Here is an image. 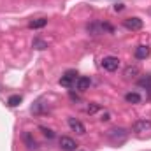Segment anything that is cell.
Wrapping results in <instances>:
<instances>
[{
	"label": "cell",
	"mask_w": 151,
	"mask_h": 151,
	"mask_svg": "<svg viewBox=\"0 0 151 151\" xmlns=\"http://www.w3.org/2000/svg\"><path fill=\"white\" fill-rule=\"evenodd\" d=\"M106 135H107V139H109L113 144H121V142L127 141L128 132H127L125 128H121V127H114V128H109V130H107Z\"/></svg>",
	"instance_id": "6da1fadb"
},
{
	"label": "cell",
	"mask_w": 151,
	"mask_h": 151,
	"mask_svg": "<svg viewBox=\"0 0 151 151\" xmlns=\"http://www.w3.org/2000/svg\"><path fill=\"white\" fill-rule=\"evenodd\" d=\"M102 67H104V70H107V72H114V70H118V67H119V60H118L116 56H104V58H102Z\"/></svg>",
	"instance_id": "7a4b0ae2"
},
{
	"label": "cell",
	"mask_w": 151,
	"mask_h": 151,
	"mask_svg": "<svg viewBox=\"0 0 151 151\" xmlns=\"http://www.w3.org/2000/svg\"><path fill=\"white\" fill-rule=\"evenodd\" d=\"M123 27L132 30V32H137L144 27V23H142L141 18H127V19H123Z\"/></svg>",
	"instance_id": "3957f363"
},
{
	"label": "cell",
	"mask_w": 151,
	"mask_h": 151,
	"mask_svg": "<svg viewBox=\"0 0 151 151\" xmlns=\"http://www.w3.org/2000/svg\"><path fill=\"white\" fill-rule=\"evenodd\" d=\"M134 132H137V134H142V132H150L151 130V119H146V118H142V119H137L135 123H134Z\"/></svg>",
	"instance_id": "277c9868"
},
{
	"label": "cell",
	"mask_w": 151,
	"mask_h": 151,
	"mask_svg": "<svg viewBox=\"0 0 151 151\" xmlns=\"http://www.w3.org/2000/svg\"><path fill=\"white\" fill-rule=\"evenodd\" d=\"M76 76H77L76 70H67L65 74L60 77V84H62V86H65V88H70V86L76 83V79H77Z\"/></svg>",
	"instance_id": "5b68a950"
},
{
	"label": "cell",
	"mask_w": 151,
	"mask_h": 151,
	"mask_svg": "<svg viewBox=\"0 0 151 151\" xmlns=\"http://www.w3.org/2000/svg\"><path fill=\"white\" fill-rule=\"evenodd\" d=\"M60 148H62L63 151H76V148H77V142H76L72 137L62 135V137H60Z\"/></svg>",
	"instance_id": "8992f818"
},
{
	"label": "cell",
	"mask_w": 151,
	"mask_h": 151,
	"mask_svg": "<svg viewBox=\"0 0 151 151\" xmlns=\"http://www.w3.org/2000/svg\"><path fill=\"white\" fill-rule=\"evenodd\" d=\"M67 123H69V127H70V130H72V132L79 134V135L86 134V127H84L79 119H76V118H69V119H67Z\"/></svg>",
	"instance_id": "52a82bcc"
},
{
	"label": "cell",
	"mask_w": 151,
	"mask_h": 151,
	"mask_svg": "<svg viewBox=\"0 0 151 151\" xmlns=\"http://www.w3.org/2000/svg\"><path fill=\"white\" fill-rule=\"evenodd\" d=\"M123 76L127 77V79H135V77H139L141 76V67L139 65H127L125 67V70H123Z\"/></svg>",
	"instance_id": "ba28073f"
},
{
	"label": "cell",
	"mask_w": 151,
	"mask_h": 151,
	"mask_svg": "<svg viewBox=\"0 0 151 151\" xmlns=\"http://www.w3.org/2000/svg\"><path fill=\"white\" fill-rule=\"evenodd\" d=\"M74 84H76V90H79V91H86V90H90L91 81H90V77L81 76V77H77V79H76Z\"/></svg>",
	"instance_id": "9c48e42d"
},
{
	"label": "cell",
	"mask_w": 151,
	"mask_h": 151,
	"mask_svg": "<svg viewBox=\"0 0 151 151\" xmlns=\"http://www.w3.org/2000/svg\"><path fill=\"white\" fill-rule=\"evenodd\" d=\"M88 32H90L91 35H100V34H104V32H106V30H104V23H99V21L90 23V25H88Z\"/></svg>",
	"instance_id": "30bf717a"
},
{
	"label": "cell",
	"mask_w": 151,
	"mask_h": 151,
	"mask_svg": "<svg viewBox=\"0 0 151 151\" xmlns=\"http://www.w3.org/2000/svg\"><path fill=\"white\" fill-rule=\"evenodd\" d=\"M148 56H150V47H148V46L141 44V46L135 47V58H137V60H146Z\"/></svg>",
	"instance_id": "8fae6325"
},
{
	"label": "cell",
	"mask_w": 151,
	"mask_h": 151,
	"mask_svg": "<svg viewBox=\"0 0 151 151\" xmlns=\"http://www.w3.org/2000/svg\"><path fill=\"white\" fill-rule=\"evenodd\" d=\"M125 100H127L128 104H139V102L142 100V97H141L137 91H128V93L125 95Z\"/></svg>",
	"instance_id": "7c38bea8"
},
{
	"label": "cell",
	"mask_w": 151,
	"mask_h": 151,
	"mask_svg": "<svg viewBox=\"0 0 151 151\" xmlns=\"http://www.w3.org/2000/svg\"><path fill=\"white\" fill-rule=\"evenodd\" d=\"M46 25H47V19H46V18H37V19H32V21L28 23V27L34 28V30H37V28H44Z\"/></svg>",
	"instance_id": "4fadbf2b"
},
{
	"label": "cell",
	"mask_w": 151,
	"mask_h": 151,
	"mask_svg": "<svg viewBox=\"0 0 151 151\" xmlns=\"http://www.w3.org/2000/svg\"><path fill=\"white\" fill-rule=\"evenodd\" d=\"M30 111H32L34 114H44V113H47L49 109H46V107H44L42 100H37V102H35V104H34V106L30 107Z\"/></svg>",
	"instance_id": "5bb4252c"
},
{
	"label": "cell",
	"mask_w": 151,
	"mask_h": 151,
	"mask_svg": "<svg viewBox=\"0 0 151 151\" xmlns=\"http://www.w3.org/2000/svg\"><path fill=\"white\" fill-rule=\"evenodd\" d=\"M23 141L27 142V146H28V150H35L37 148V142H35V139L28 134V132H25L23 134Z\"/></svg>",
	"instance_id": "9a60e30c"
},
{
	"label": "cell",
	"mask_w": 151,
	"mask_h": 151,
	"mask_svg": "<svg viewBox=\"0 0 151 151\" xmlns=\"http://www.w3.org/2000/svg\"><path fill=\"white\" fill-rule=\"evenodd\" d=\"M7 104H9L11 107L19 106V104H21V95H11V97H9V100H7Z\"/></svg>",
	"instance_id": "2e32d148"
},
{
	"label": "cell",
	"mask_w": 151,
	"mask_h": 151,
	"mask_svg": "<svg viewBox=\"0 0 151 151\" xmlns=\"http://www.w3.org/2000/svg\"><path fill=\"white\" fill-rule=\"evenodd\" d=\"M32 46H34L35 49H46V47H47V42L42 40V39H39V37H35L34 42H32Z\"/></svg>",
	"instance_id": "e0dca14e"
},
{
	"label": "cell",
	"mask_w": 151,
	"mask_h": 151,
	"mask_svg": "<svg viewBox=\"0 0 151 151\" xmlns=\"http://www.w3.org/2000/svg\"><path fill=\"white\" fill-rule=\"evenodd\" d=\"M99 109H100V107H99V104H95V102H91V104H90V106L86 107V113H88V114H95L97 111H99Z\"/></svg>",
	"instance_id": "ac0fdd59"
},
{
	"label": "cell",
	"mask_w": 151,
	"mask_h": 151,
	"mask_svg": "<svg viewBox=\"0 0 151 151\" xmlns=\"http://www.w3.org/2000/svg\"><path fill=\"white\" fill-rule=\"evenodd\" d=\"M40 132H42V134H44V135H46L47 139H53V137H55V132H53L51 128H46V127H40Z\"/></svg>",
	"instance_id": "d6986e66"
},
{
	"label": "cell",
	"mask_w": 151,
	"mask_h": 151,
	"mask_svg": "<svg viewBox=\"0 0 151 151\" xmlns=\"http://www.w3.org/2000/svg\"><path fill=\"white\" fill-rule=\"evenodd\" d=\"M100 119H102V121H107V119H109V113H104V114H102V118H100Z\"/></svg>",
	"instance_id": "ffe728a7"
},
{
	"label": "cell",
	"mask_w": 151,
	"mask_h": 151,
	"mask_svg": "<svg viewBox=\"0 0 151 151\" xmlns=\"http://www.w3.org/2000/svg\"><path fill=\"white\" fill-rule=\"evenodd\" d=\"M123 9V4H118V5H114V11H121Z\"/></svg>",
	"instance_id": "44dd1931"
}]
</instances>
